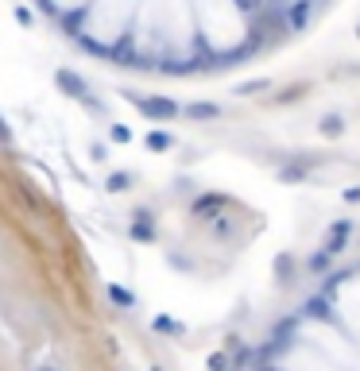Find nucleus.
I'll list each match as a JSON object with an SVG mask.
<instances>
[{"label":"nucleus","mask_w":360,"mask_h":371,"mask_svg":"<svg viewBox=\"0 0 360 371\" xmlns=\"http://www.w3.org/2000/svg\"><path fill=\"white\" fill-rule=\"evenodd\" d=\"M306 89H310V86H287L279 97H275V101H279V105H287V101H302V97H306Z\"/></svg>","instance_id":"9"},{"label":"nucleus","mask_w":360,"mask_h":371,"mask_svg":"<svg viewBox=\"0 0 360 371\" xmlns=\"http://www.w3.org/2000/svg\"><path fill=\"white\" fill-rule=\"evenodd\" d=\"M330 267H333V255L325 252V247H322V252H314V255H310V271H314V275H325Z\"/></svg>","instance_id":"7"},{"label":"nucleus","mask_w":360,"mask_h":371,"mask_svg":"<svg viewBox=\"0 0 360 371\" xmlns=\"http://www.w3.org/2000/svg\"><path fill=\"white\" fill-rule=\"evenodd\" d=\"M318 131H322V136H330V139L345 136V117H337V112H330V117H322V124H318Z\"/></svg>","instance_id":"6"},{"label":"nucleus","mask_w":360,"mask_h":371,"mask_svg":"<svg viewBox=\"0 0 360 371\" xmlns=\"http://www.w3.org/2000/svg\"><path fill=\"white\" fill-rule=\"evenodd\" d=\"M225 209H228V197L225 194H209V197H202V201L194 205V213H198V217H206V220L221 217Z\"/></svg>","instance_id":"4"},{"label":"nucleus","mask_w":360,"mask_h":371,"mask_svg":"<svg viewBox=\"0 0 360 371\" xmlns=\"http://www.w3.org/2000/svg\"><path fill=\"white\" fill-rule=\"evenodd\" d=\"M236 4H240V8H244V12H248V16H252V12H260V8H264V0H236Z\"/></svg>","instance_id":"11"},{"label":"nucleus","mask_w":360,"mask_h":371,"mask_svg":"<svg viewBox=\"0 0 360 371\" xmlns=\"http://www.w3.org/2000/svg\"><path fill=\"white\" fill-rule=\"evenodd\" d=\"M349 232H353V220H333L330 232H325V252L330 255H341L349 247Z\"/></svg>","instance_id":"2"},{"label":"nucleus","mask_w":360,"mask_h":371,"mask_svg":"<svg viewBox=\"0 0 360 371\" xmlns=\"http://www.w3.org/2000/svg\"><path fill=\"white\" fill-rule=\"evenodd\" d=\"M310 170H314V159H310V155H302V159H294V163H287V167L279 170V178H283V182H302Z\"/></svg>","instance_id":"5"},{"label":"nucleus","mask_w":360,"mask_h":371,"mask_svg":"<svg viewBox=\"0 0 360 371\" xmlns=\"http://www.w3.org/2000/svg\"><path fill=\"white\" fill-rule=\"evenodd\" d=\"M356 35H360V23H356Z\"/></svg>","instance_id":"13"},{"label":"nucleus","mask_w":360,"mask_h":371,"mask_svg":"<svg viewBox=\"0 0 360 371\" xmlns=\"http://www.w3.org/2000/svg\"><path fill=\"white\" fill-rule=\"evenodd\" d=\"M260 89H267V78H260V81H248V86H240V97H252V93H260Z\"/></svg>","instance_id":"10"},{"label":"nucleus","mask_w":360,"mask_h":371,"mask_svg":"<svg viewBox=\"0 0 360 371\" xmlns=\"http://www.w3.org/2000/svg\"><path fill=\"white\" fill-rule=\"evenodd\" d=\"M310 16H314V0H294V4L283 8V23H287V31H306Z\"/></svg>","instance_id":"1"},{"label":"nucleus","mask_w":360,"mask_h":371,"mask_svg":"<svg viewBox=\"0 0 360 371\" xmlns=\"http://www.w3.org/2000/svg\"><path fill=\"white\" fill-rule=\"evenodd\" d=\"M345 201H349V205H360V186H349V189H345Z\"/></svg>","instance_id":"12"},{"label":"nucleus","mask_w":360,"mask_h":371,"mask_svg":"<svg viewBox=\"0 0 360 371\" xmlns=\"http://www.w3.org/2000/svg\"><path fill=\"white\" fill-rule=\"evenodd\" d=\"M302 317H310V321H333V298L314 294V298L302 306Z\"/></svg>","instance_id":"3"},{"label":"nucleus","mask_w":360,"mask_h":371,"mask_svg":"<svg viewBox=\"0 0 360 371\" xmlns=\"http://www.w3.org/2000/svg\"><path fill=\"white\" fill-rule=\"evenodd\" d=\"M190 117H194V120H217V117H221V109H217V105H194Z\"/></svg>","instance_id":"8"}]
</instances>
